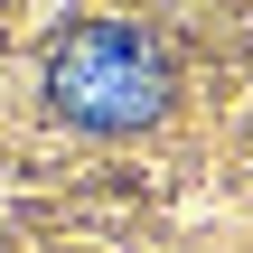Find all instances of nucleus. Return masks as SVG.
I'll return each instance as SVG.
<instances>
[{"mask_svg": "<svg viewBox=\"0 0 253 253\" xmlns=\"http://www.w3.org/2000/svg\"><path fill=\"white\" fill-rule=\"evenodd\" d=\"M38 94L66 131H94V141H131L150 122H169L178 103V66L160 56V38L141 19H75L47 66H38Z\"/></svg>", "mask_w": 253, "mask_h": 253, "instance_id": "obj_1", "label": "nucleus"}]
</instances>
